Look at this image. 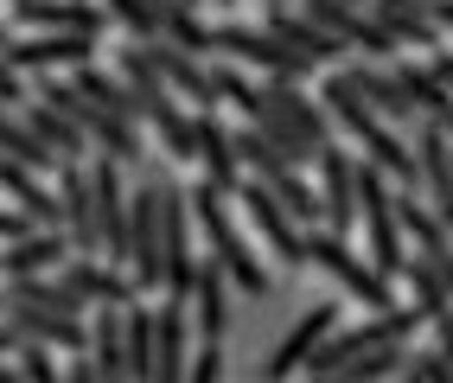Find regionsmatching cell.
Listing matches in <instances>:
<instances>
[{"instance_id":"f6af8a7d","label":"cell","mask_w":453,"mask_h":383,"mask_svg":"<svg viewBox=\"0 0 453 383\" xmlns=\"http://www.w3.org/2000/svg\"><path fill=\"white\" fill-rule=\"evenodd\" d=\"M351 7H365V0H351Z\"/></svg>"},{"instance_id":"4316f807","label":"cell","mask_w":453,"mask_h":383,"mask_svg":"<svg viewBox=\"0 0 453 383\" xmlns=\"http://www.w3.org/2000/svg\"><path fill=\"white\" fill-rule=\"evenodd\" d=\"M403 275H409V287H415V307H421V319H428V326L453 313V287L441 281V269H434L428 256H409V269H403Z\"/></svg>"},{"instance_id":"7bdbcfd3","label":"cell","mask_w":453,"mask_h":383,"mask_svg":"<svg viewBox=\"0 0 453 383\" xmlns=\"http://www.w3.org/2000/svg\"><path fill=\"white\" fill-rule=\"evenodd\" d=\"M0 307H7V281H0Z\"/></svg>"},{"instance_id":"52a82bcc","label":"cell","mask_w":453,"mask_h":383,"mask_svg":"<svg viewBox=\"0 0 453 383\" xmlns=\"http://www.w3.org/2000/svg\"><path fill=\"white\" fill-rule=\"evenodd\" d=\"M236 204H243V218L262 230V243L268 249H275L281 262H288V269H313V249H307V230H300V218L288 211V204L275 198V192H268V186H243V192H236Z\"/></svg>"},{"instance_id":"f35d334b","label":"cell","mask_w":453,"mask_h":383,"mask_svg":"<svg viewBox=\"0 0 453 383\" xmlns=\"http://www.w3.org/2000/svg\"><path fill=\"white\" fill-rule=\"evenodd\" d=\"M428 13H434V26H453V0H434Z\"/></svg>"},{"instance_id":"d6986e66","label":"cell","mask_w":453,"mask_h":383,"mask_svg":"<svg viewBox=\"0 0 453 383\" xmlns=\"http://www.w3.org/2000/svg\"><path fill=\"white\" fill-rule=\"evenodd\" d=\"M192 333H198V345H224V333H230V275H224L218 256L198 262V281H192Z\"/></svg>"},{"instance_id":"d590c367","label":"cell","mask_w":453,"mask_h":383,"mask_svg":"<svg viewBox=\"0 0 453 383\" xmlns=\"http://www.w3.org/2000/svg\"><path fill=\"white\" fill-rule=\"evenodd\" d=\"M428 71H434L441 90H453V51H434V57H428Z\"/></svg>"},{"instance_id":"603a6c76","label":"cell","mask_w":453,"mask_h":383,"mask_svg":"<svg viewBox=\"0 0 453 383\" xmlns=\"http://www.w3.org/2000/svg\"><path fill=\"white\" fill-rule=\"evenodd\" d=\"M19 115H26V128H33V134H39V141H45V147H51V154L65 160V166H71V160H89V154H96V147H89V134H83V128L71 122V115H58L51 103H39V96H33V103L19 109Z\"/></svg>"},{"instance_id":"7a4b0ae2","label":"cell","mask_w":453,"mask_h":383,"mask_svg":"<svg viewBox=\"0 0 453 383\" xmlns=\"http://www.w3.org/2000/svg\"><path fill=\"white\" fill-rule=\"evenodd\" d=\"M186 198H192V218H198V230H204V243H211V256L224 262V275H230V287H243L250 301H262V294L275 287V281H268V269H262V256L250 249V237H243V224L230 218V198H224L218 186H204V180H198V186H192Z\"/></svg>"},{"instance_id":"2e32d148","label":"cell","mask_w":453,"mask_h":383,"mask_svg":"<svg viewBox=\"0 0 453 383\" xmlns=\"http://www.w3.org/2000/svg\"><path fill=\"white\" fill-rule=\"evenodd\" d=\"M332 326H339V313H332V307H307V313H300L294 326L281 333V345L268 351V383H288L294 371H307L319 358V345L332 339Z\"/></svg>"},{"instance_id":"ffe728a7","label":"cell","mask_w":453,"mask_h":383,"mask_svg":"<svg viewBox=\"0 0 453 383\" xmlns=\"http://www.w3.org/2000/svg\"><path fill=\"white\" fill-rule=\"evenodd\" d=\"M192 371V307L160 301V333H154V383H186Z\"/></svg>"},{"instance_id":"277c9868","label":"cell","mask_w":453,"mask_h":383,"mask_svg":"<svg viewBox=\"0 0 453 383\" xmlns=\"http://www.w3.org/2000/svg\"><path fill=\"white\" fill-rule=\"evenodd\" d=\"M89 186H96V224H103V262L128 269L134 262V186H128V166L109 160V154H89Z\"/></svg>"},{"instance_id":"7402d4cb","label":"cell","mask_w":453,"mask_h":383,"mask_svg":"<svg viewBox=\"0 0 453 383\" xmlns=\"http://www.w3.org/2000/svg\"><path fill=\"white\" fill-rule=\"evenodd\" d=\"M262 26L275 33L281 45H294L300 57H313V65H332V57H345V39H332L319 19H307V13H288V7H275V13H262Z\"/></svg>"},{"instance_id":"74e56055","label":"cell","mask_w":453,"mask_h":383,"mask_svg":"<svg viewBox=\"0 0 453 383\" xmlns=\"http://www.w3.org/2000/svg\"><path fill=\"white\" fill-rule=\"evenodd\" d=\"M0 383H26L19 377V358H0Z\"/></svg>"},{"instance_id":"4dcf8cb0","label":"cell","mask_w":453,"mask_h":383,"mask_svg":"<svg viewBox=\"0 0 453 383\" xmlns=\"http://www.w3.org/2000/svg\"><path fill=\"white\" fill-rule=\"evenodd\" d=\"M19 377L26 383H65V364H58V351H45V345H19Z\"/></svg>"},{"instance_id":"ab89813d","label":"cell","mask_w":453,"mask_h":383,"mask_svg":"<svg viewBox=\"0 0 453 383\" xmlns=\"http://www.w3.org/2000/svg\"><path fill=\"white\" fill-rule=\"evenodd\" d=\"M434 128H447V141H453V109H447V115H441V122H434Z\"/></svg>"},{"instance_id":"8992f818","label":"cell","mask_w":453,"mask_h":383,"mask_svg":"<svg viewBox=\"0 0 453 383\" xmlns=\"http://www.w3.org/2000/svg\"><path fill=\"white\" fill-rule=\"evenodd\" d=\"M307 249H313V269H326V275H332V281H339L351 301H357V307H371V313L396 307V301H389V281L371 269V262H357L345 237H332V230H307Z\"/></svg>"},{"instance_id":"b9f144b4","label":"cell","mask_w":453,"mask_h":383,"mask_svg":"<svg viewBox=\"0 0 453 383\" xmlns=\"http://www.w3.org/2000/svg\"><path fill=\"white\" fill-rule=\"evenodd\" d=\"M396 383H421V377H415V371H403V377H396Z\"/></svg>"},{"instance_id":"6da1fadb","label":"cell","mask_w":453,"mask_h":383,"mask_svg":"<svg viewBox=\"0 0 453 383\" xmlns=\"http://www.w3.org/2000/svg\"><path fill=\"white\" fill-rule=\"evenodd\" d=\"M319 103H326L332 122H339L357 147H365V160H371V166H383L396 186H421V160H415V147H409L396 128H389V122L351 90L345 77H326V83H319Z\"/></svg>"},{"instance_id":"8fae6325","label":"cell","mask_w":453,"mask_h":383,"mask_svg":"<svg viewBox=\"0 0 453 383\" xmlns=\"http://www.w3.org/2000/svg\"><path fill=\"white\" fill-rule=\"evenodd\" d=\"M339 77H345L377 115H383V122H403V128H421V122H428V115L409 103L403 77H396V71H383V65H371V57H351V65H339Z\"/></svg>"},{"instance_id":"d6a6232c","label":"cell","mask_w":453,"mask_h":383,"mask_svg":"<svg viewBox=\"0 0 453 383\" xmlns=\"http://www.w3.org/2000/svg\"><path fill=\"white\" fill-rule=\"evenodd\" d=\"M26 237H39V224L19 211V204H0V249L7 243H26Z\"/></svg>"},{"instance_id":"7c38bea8","label":"cell","mask_w":453,"mask_h":383,"mask_svg":"<svg viewBox=\"0 0 453 383\" xmlns=\"http://www.w3.org/2000/svg\"><path fill=\"white\" fill-rule=\"evenodd\" d=\"M147 57H154V71L166 77V90H173V96H186L198 115L224 103V96H218V77H211V65H204V57H192L186 45L154 39V45H147Z\"/></svg>"},{"instance_id":"bcb514c9","label":"cell","mask_w":453,"mask_h":383,"mask_svg":"<svg viewBox=\"0 0 453 383\" xmlns=\"http://www.w3.org/2000/svg\"><path fill=\"white\" fill-rule=\"evenodd\" d=\"M307 383H319V377H307Z\"/></svg>"},{"instance_id":"1f68e13d","label":"cell","mask_w":453,"mask_h":383,"mask_svg":"<svg viewBox=\"0 0 453 383\" xmlns=\"http://www.w3.org/2000/svg\"><path fill=\"white\" fill-rule=\"evenodd\" d=\"M0 103H7V109H26V103H33V77L13 71L7 51H0Z\"/></svg>"},{"instance_id":"44dd1931","label":"cell","mask_w":453,"mask_h":383,"mask_svg":"<svg viewBox=\"0 0 453 383\" xmlns=\"http://www.w3.org/2000/svg\"><path fill=\"white\" fill-rule=\"evenodd\" d=\"M71 256H77V249H71L65 230H39V237L0 249V275H7V281H19V275H58Z\"/></svg>"},{"instance_id":"3957f363","label":"cell","mask_w":453,"mask_h":383,"mask_svg":"<svg viewBox=\"0 0 453 383\" xmlns=\"http://www.w3.org/2000/svg\"><path fill=\"white\" fill-rule=\"evenodd\" d=\"M428 319H421V307L409 301V307H383V313H371L365 326H345V333H332L326 345H319V358L307 364V377H319V383H332L351 358H365V351H383V345H409Z\"/></svg>"},{"instance_id":"f1b7e54d","label":"cell","mask_w":453,"mask_h":383,"mask_svg":"<svg viewBox=\"0 0 453 383\" xmlns=\"http://www.w3.org/2000/svg\"><path fill=\"white\" fill-rule=\"evenodd\" d=\"M396 77H403V90H409V103H415L421 115H428V122H441V115L453 109V90H441L428 65H409V57H396Z\"/></svg>"},{"instance_id":"ee69618b","label":"cell","mask_w":453,"mask_h":383,"mask_svg":"<svg viewBox=\"0 0 453 383\" xmlns=\"http://www.w3.org/2000/svg\"><path fill=\"white\" fill-rule=\"evenodd\" d=\"M211 7H236V0H211Z\"/></svg>"},{"instance_id":"484cf974","label":"cell","mask_w":453,"mask_h":383,"mask_svg":"<svg viewBox=\"0 0 453 383\" xmlns=\"http://www.w3.org/2000/svg\"><path fill=\"white\" fill-rule=\"evenodd\" d=\"M71 83L96 103V109H109V115H122V122H134L141 128V103H134V90H128V77L122 71H96V65H83V71H71Z\"/></svg>"},{"instance_id":"9a60e30c","label":"cell","mask_w":453,"mask_h":383,"mask_svg":"<svg viewBox=\"0 0 453 383\" xmlns=\"http://www.w3.org/2000/svg\"><path fill=\"white\" fill-rule=\"evenodd\" d=\"M319 204H326V230L332 237H345V230L357 224V160L339 141L319 147Z\"/></svg>"},{"instance_id":"30bf717a","label":"cell","mask_w":453,"mask_h":383,"mask_svg":"<svg viewBox=\"0 0 453 383\" xmlns=\"http://www.w3.org/2000/svg\"><path fill=\"white\" fill-rule=\"evenodd\" d=\"M58 198H65V237L77 256H103V224H96V186H89V160L58 166Z\"/></svg>"},{"instance_id":"5b68a950","label":"cell","mask_w":453,"mask_h":383,"mask_svg":"<svg viewBox=\"0 0 453 383\" xmlns=\"http://www.w3.org/2000/svg\"><path fill=\"white\" fill-rule=\"evenodd\" d=\"M211 51H224V65H256L262 77H313V57H300L294 45H281L268 26H243V19H224V26H211Z\"/></svg>"},{"instance_id":"83f0119b","label":"cell","mask_w":453,"mask_h":383,"mask_svg":"<svg viewBox=\"0 0 453 383\" xmlns=\"http://www.w3.org/2000/svg\"><path fill=\"white\" fill-rule=\"evenodd\" d=\"M415 364V351L409 345H383V351H365V358H351L332 383H389V377H403Z\"/></svg>"},{"instance_id":"60d3db41","label":"cell","mask_w":453,"mask_h":383,"mask_svg":"<svg viewBox=\"0 0 453 383\" xmlns=\"http://www.w3.org/2000/svg\"><path fill=\"white\" fill-rule=\"evenodd\" d=\"M7 45H13V33H7V26H0V51H7Z\"/></svg>"},{"instance_id":"d4e9b609","label":"cell","mask_w":453,"mask_h":383,"mask_svg":"<svg viewBox=\"0 0 453 383\" xmlns=\"http://www.w3.org/2000/svg\"><path fill=\"white\" fill-rule=\"evenodd\" d=\"M7 301H19V307H45V313H65V319H83V313H89V301H83L71 281H58V275H19V281H7Z\"/></svg>"},{"instance_id":"f546056e","label":"cell","mask_w":453,"mask_h":383,"mask_svg":"<svg viewBox=\"0 0 453 383\" xmlns=\"http://www.w3.org/2000/svg\"><path fill=\"white\" fill-rule=\"evenodd\" d=\"M103 7H109V19H115V26H128V39H134V45L166 39V19H160L154 0H103Z\"/></svg>"},{"instance_id":"836d02e7","label":"cell","mask_w":453,"mask_h":383,"mask_svg":"<svg viewBox=\"0 0 453 383\" xmlns=\"http://www.w3.org/2000/svg\"><path fill=\"white\" fill-rule=\"evenodd\" d=\"M218 377H224V345H198V351H192L186 383H218Z\"/></svg>"},{"instance_id":"ac0fdd59","label":"cell","mask_w":453,"mask_h":383,"mask_svg":"<svg viewBox=\"0 0 453 383\" xmlns=\"http://www.w3.org/2000/svg\"><path fill=\"white\" fill-rule=\"evenodd\" d=\"M415 160H421V192H428V211L453 230V141H447V128L421 122V134H415Z\"/></svg>"},{"instance_id":"9c48e42d","label":"cell","mask_w":453,"mask_h":383,"mask_svg":"<svg viewBox=\"0 0 453 383\" xmlns=\"http://www.w3.org/2000/svg\"><path fill=\"white\" fill-rule=\"evenodd\" d=\"M192 122H198V172H204V186H218L224 198H236L250 186V172H243V154H236V128L224 122L218 109H192Z\"/></svg>"},{"instance_id":"ba28073f","label":"cell","mask_w":453,"mask_h":383,"mask_svg":"<svg viewBox=\"0 0 453 383\" xmlns=\"http://www.w3.org/2000/svg\"><path fill=\"white\" fill-rule=\"evenodd\" d=\"M96 45L103 39H83V33H26L7 45V65L26 77H58V71H83L96 65Z\"/></svg>"},{"instance_id":"e0dca14e","label":"cell","mask_w":453,"mask_h":383,"mask_svg":"<svg viewBox=\"0 0 453 383\" xmlns=\"http://www.w3.org/2000/svg\"><path fill=\"white\" fill-rule=\"evenodd\" d=\"M0 319L26 339V345H45V351H65V358H77V351H89V326L83 319H65V313H45V307H19L7 301L0 307Z\"/></svg>"},{"instance_id":"8d00e7d4","label":"cell","mask_w":453,"mask_h":383,"mask_svg":"<svg viewBox=\"0 0 453 383\" xmlns=\"http://www.w3.org/2000/svg\"><path fill=\"white\" fill-rule=\"evenodd\" d=\"M19 345H26V339L7 326V319H0V358H19Z\"/></svg>"},{"instance_id":"4fadbf2b","label":"cell","mask_w":453,"mask_h":383,"mask_svg":"<svg viewBox=\"0 0 453 383\" xmlns=\"http://www.w3.org/2000/svg\"><path fill=\"white\" fill-rule=\"evenodd\" d=\"M58 281H71L89 307H134V301H147L141 281L128 269H115V262H103V256H71L65 269H58Z\"/></svg>"},{"instance_id":"5bb4252c","label":"cell","mask_w":453,"mask_h":383,"mask_svg":"<svg viewBox=\"0 0 453 383\" xmlns=\"http://www.w3.org/2000/svg\"><path fill=\"white\" fill-rule=\"evenodd\" d=\"M13 19L39 26V33H83V39H103L115 26L103 0H13Z\"/></svg>"},{"instance_id":"cb8c5ba5","label":"cell","mask_w":453,"mask_h":383,"mask_svg":"<svg viewBox=\"0 0 453 383\" xmlns=\"http://www.w3.org/2000/svg\"><path fill=\"white\" fill-rule=\"evenodd\" d=\"M154 333H160V307H122V351H128V383H154Z\"/></svg>"},{"instance_id":"e575fe53","label":"cell","mask_w":453,"mask_h":383,"mask_svg":"<svg viewBox=\"0 0 453 383\" xmlns=\"http://www.w3.org/2000/svg\"><path fill=\"white\" fill-rule=\"evenodd\" d=\"M65 383H103L96 358H89V351H77V358H65Z\"/></svg>"}]
</instances>
